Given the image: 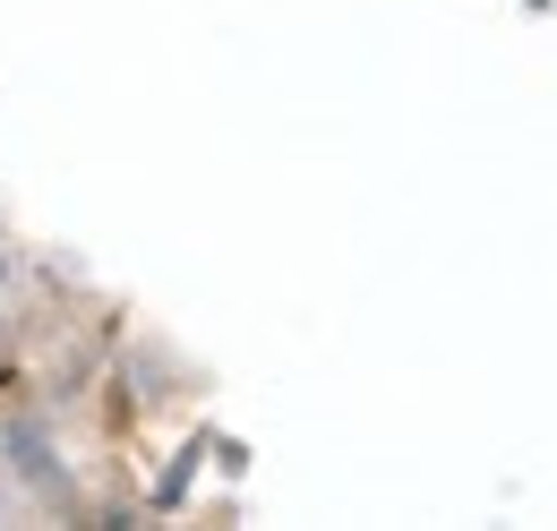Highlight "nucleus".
Masks as SVG:
<instances>
[]
</instances>
